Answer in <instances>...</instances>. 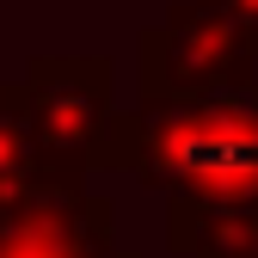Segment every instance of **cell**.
Listing matches in <instances>:
<instances>
[{
	"instance_id": "1",
	"label": "cell",
	"mask_w": 258,
	"mask_h": 258,
	"mask_svg": "<svg viewBox=\"0 0 258 258\" xmlns=\"http://www.w3.org/2000/svg\"><path fill=\"white\" fill-rule=\"evenodd\" d=\"M86 160L136 166L148 184H178L190 203H258V80L111 117Z\"/></svg>"
},
{
	"instance_id": "2",
	"label": "cell",
	"mask_w": 258,
	"mask_h": 258,
	"mask_svg": "<svg viewBox=\"0 0 258 258\" xmlns=\"http://www.w3.org/2000/svg\"><path fill=\"white\" fill-rule=\"evenodd\" d=\"M252 68H258V25L215 0H184L160 31L142 37V105L228 92L246 86Z\"/></svg>"
},
{
	"instance_id": "3",
	"label": "cell",
	"mask_w": 258,
	"mask_h": 258,
	"mask_svg": "<svg viewBox=\"0 0 258 258\" xmlns=\"http://www.w3.org/2000/svg\"><path fill=\"white\" fill-rule=\"evenodd\" d=\"M111 61L105 55H43L31 61L25 74V99H31V117H37V136H43V154L55 166L80 172L99 129L111 123Z\"/></svg>"
},
{
	"instance_id": "4",
	"label": "cell",
	"mask_w": 258,
	"mask_h": 258,
	"mask_svg": "<svg viewBox=\"0 0 258 258\" xmlns=\"http://www.w3.org/2000/svg\"><path fill=\"white\" fill-rule=\"evenodd\" d=\"M43 160L49 154H43V136H37V117H31L25 86H0V197H19L25 184H37Z\"/></svg>"
}]
</instances>
